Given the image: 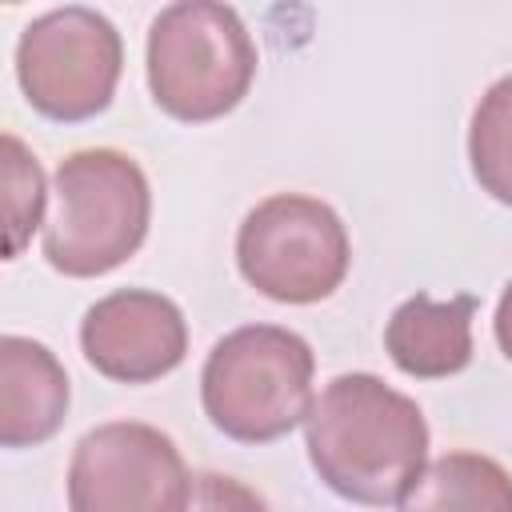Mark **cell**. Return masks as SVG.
<instances>
[{
	"label": "cell",
	"instance_id": "8fae6325",
	"mask_svg": "<svg viewBox=\"0 0 512 512\" xmlns=\"http://www.w3.org/2000/svg\"><path fill=\"white\" fill-rule=\"evenodd\" d=\"M400 512H512V476L480 452H444L400 496Z\"/></svg>",
	"mask_w": 512,
	"mask_h": 512
},
{
	"label": "cell",
	"instance_id": "9c48e42d",
	"mask_svg": "<svg viewBox=\"0 0 512 512\" xmlns=\"http://www.w3.org/2000/svg\"><path fill=\"white\" fill-rule=\"evenodd\" d=\"M68 412V376L60 360L28 336L0 340V444L24 448L48 440Z\"/></svg>",
	"mask_w": 512,
	"mask_h": 512
},
{
	"label": "cell",
	"instance_id": "4fadbf2b",
	"mask_svg": "<svg viewBox=\"0 0 512 512\" xmlns=\"http://www.w3.org/2000/svg\"><path fill=\"white\" fill-rule=\"evenodd\" d=\"M40 216H44V172L36 156L12 132H4V220H8L4 256L8 260L20 256Z\"/></svg>",
	"mask_w": 512,
	"mask_h": 512
},
{
	"label": "cell",
	"instance_id": "7a4b0ae2",
	"mask_svg": "<svg viewBox=\"0 0 512 512\" xmlns=\"http://www.w3.org/2000/svg\"><path fill=\"white\" fill-rule=\"evenodd\" d=\"M56 208L44 224V256L64 276H104L148 236L152 192L144 168L116 148H80L52 176Z\"/></svg>",
	"mask_w": 512,
	"mask_h": 512
},
{
	"label": "cell",
	"instance_id": "6da1fadb",
	"mask_svg": "<svg viewBox=\"0 0 512 512\" xmlns=\"http://www.w3.org/2000/svg\"><path fill=\"white\" fill-rule=\"evenodd\" d=\"M316 476L344 500L384 508L424 472L428 424L412 396L372 372L336 376L304 420Z\"/></svg>",
	"mask_w": 512,
	"mask_h": 512
},
{
	"label": "cell",
	"instance_id": "5b68a950",
	"mask_svg": "<svg viewBox=\"0 0 512 512\" xmlns=\"http://www.w3.org/2000/svg\"><path fill=\"white\" fill-rule=\"evenodd\" d=\"M348 260V232L316 196L276 192L260 200L236 232V264L244 280L280 304H316L332 296Z\"/></svg>",
	"mask_w": 512,
	"mask_h": 512
},
{
	"label": "cell",
	"instance_id": "8992f818",
	"mask_svg": "<svg viewBox=\"0 0 512 512\" xmlns=\"http://www.w3.org/2000/svg\"><path fill=\"white\" fill-rule=\"evenodd\" d=\"M124 64L120 32L84 4L36 16L16 44V76L28 104L52 120H88L108 108Z\"/></svg>",
	"mask_w": 512,
	"mask_h": 512
},
{
	"label": "cell",
	"instance_id": "277c9868",
	"mask_svg": "<svg viewBox=\"0 0 512 512\" xmlns=\"http://www.w3.org/2000/svg\"><path fill=\"white\" fill-rule=\"evenodd\" d=\"M256 76V48L236 8L216 0L168 4L148 28L152 100L188 124L232 112Z\"/></svg>",
	"mask_w": 512,
	"mask_h": 512
},
{
	"label": "cell",
	"instance_id": "30bf717a",
	"mask_svg": "<svg viewBox=\"0 0 512 512\" xmlns=\"http://www.w3.org/2000/svg\"><path fill=\"white\" fill-rule=\"evenodd\" d=\"M472 312H476V296L468 292L444 304L432 300L428 292L408 296L384 328V348L392 364L420 380L464 372L472 360Z\"/></svg>",
	"mask_w": 512,
	"mask_h": 512
},
{
	"label": "cell",
	"instance_id": "ba28073f",
	"mask_svg": "<svg viewBox=\"0 0 512 512\" xmlns=\"http://www.w3.org/2000/svg\"><path fill=\"white\" fill-rule=\"evenodd\" d=\"M80 348L100 376L120 384H148L184 360L188 324L168 296L148 288H120L84 312Z\"/></svg>",
	"mask_w": 512,
	"mask_h": 512
},
{
	"label": "cell",
	"instance_id": "5bb4252c",
	"mask_svg": "<svg viewBox=\"0 0 512 512\" xmlns=\"http://www.w3.org/2000/svg\"><path fill=\"white\" fill-rule=\"evenodd\" d=\"M188 512H268V500L236 476L200 472V476H192Z\"/></svg>",
	"mask_w": 512,
	"mask_h": 512
},
{
	"label": "cell",
	"instance_id": "52a82bcc",
	"mask_svg": "<svg viewBox=\"0 0 512 512\" xmlns=\"http://www.w3.org/2000/svg\"><path fill=\"white\" fill-rule=\"evenodd\" d=\"M192 476L176 440L140 420L80 436L68 464L72 512H188Z\"/></svg>",
	"mask_w": 512,
	"mask_h": 512
},
{
	"label": "cell",
	"instance_id": "7c38bea8",
	"mask_svg": "<svg viewBox=\"0 0 512 512\" xmlns=\"http://www.w3.org/2000/svg\"><path fill=\"white\" fill-rule=\"evenodd\" d=\"M468 160L476 184L512 204V76H500L476 104L468 128Z\"/></svg>",
	"mask_w": 512,
	"mask_h": 512
},
{
	"label": "cell",
	"instance_id": "9a60e30c",
	"mask_svg": "<svg viewBox=\"0 0 512 512\" xmlns=\"http://www.w3.org/2000/svg\"><path fill=\"white\" fill-rule=\"evenodd\" d=\"M496 344L512 360V280H508V288H504V296L496 304Z\"/></svg>",
	"mask_w": 512,
	"mask_h": 512
},
{
	"label": "cell",
	"instance_id": "3957f363",
	"mask_svg": "<svg viewBox=\"0 0 512 512\" xmlns=\"http://www.w3.org/2000/svg\"><path fill=\"white\" fill-rule=\"evenodd\" d=\"M312 372L316 356L304 336L280 324H248L216 340L208 352L200 400L224 436L268 444L308 420Z\"/></svg>",
	"mask_w": 512,
	"mask_h": 512
}]
</instances>
